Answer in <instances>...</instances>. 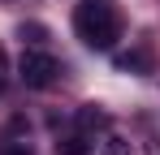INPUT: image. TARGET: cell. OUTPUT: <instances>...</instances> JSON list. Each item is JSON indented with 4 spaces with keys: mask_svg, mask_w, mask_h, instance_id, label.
Here are the masks:
<instances>
[{
    "mask_svg": "<svg viewBox=\"0 0 160 155\" xmlns=\"http://www.w3.org/2000/svg\"><path fill=\"white\" fill-rule=\"evenodd\" d=\"M74 30L91 52H112L121 39V9L112 0H82L74 9Z\"/></svg>",
    "mask_w": 160,
    "mask_h": 155,
    "instance_id": "cell-1",
    "label": "cell"
},
{
    "mask_svg": "<svg viewBox=\"0 0 160 155\" xmlns=\"http://www.w3.org/2000/svg\"><path fill=\"white\" fill-rule=\"evenodd\" d=\"M18 78L26 82L30 91H48L56 78H61V60L48 56V52H39V48H30V52H22V60H18Z\"/></svg>",
    "mask_w": 160,
    "mask_h": 155,
    "instance_id": "cell-2",
    "label": "cell"
},
{
    "mask_svg": "<svg viewBox=\"0 0 160 155\" xmlns=\"http://www.w3.org/2000/svg\"><path fill=\"white\" fill-rule=\"evenodd\" d=\"M117 69H126V73H152V56H147L143 48L121 52V56H117Z\"/></svg>",
    "mask_w": 160,
    "mask_h": 155,
    "instance_id": "cell-3",
    "label": "cell"
},
{
    "mask_svg": "<svg viewBox=\"0 0 160 155\" xmlns=\"http://www.w3.org/2000/svg\"><path fill=\"white\" fill-rule=\"evenodd\" d=\"M87 138L82 134H69V138H56V155H87Z\"/></svg>",
    "mask_w": 160,
    "mask_h": 155,
    "instance_id": "cell-4",
    "label": "cell"
},
{
    "mask_svg": "<svg viewBox=\"0 0 160 155\" xmlns=\"http://www.w3.org/2000/svg\"><path fill=\"white\" fill-rule=\"evenodd\" d=\"M78 125H82V129H104V125H108V116L95 108V103H91V108H82V112H78Z\"/></svg>",
    "mask_w": 160,
    "mask_h": 155,
    "instance_id": "cell-5",
    "label": "cell"
},
{
    "mask_svg": "<svg viewBox=\"0 0 160 155\" xmlns=\"http://www.w3.org/2000/svg\"><path fill=\"white\" fill-rule=\"evenodd\" d=\"M0 155H35L30 142H18V138H0Z\"/></svg>",
    "mask_w": 160,
    "mask_h": 155,
    "instance_id": "cell-6",
    "label": "cell"
},
{
    "mask_svg": "<svg viewBox=\"0 0 160 155\" xmlns=\"http://www.w3.org/2000/svg\"><path fill=\"white\" fill-rule=\"evenodd\" d=\"M104 155H130V142L126 138H104Z\"/></svg>",
    "mask_w": 160,
    "mask_h": 155,
    "instance_id": "cell-7",
    "label": "cell"
},
{
    "mask_svg": "<svg viewBox=\"0 0 160 155\" xmlns=\"http://www.w3.org/2000/svg\"><path fill=\"white\" fill-rule=\"evenodd\" d=\"M22 39H30V43H43V26H22Z\"/></svg>",
    "mask_w": 160,
    "mask_h": 155,
    "instance_id": "cell-8",
    "label": "cell"
},
{
    "mask_svg": "<svg viewBox=\"0 0 160 155\" xmlns=\"http://www.w3.org/2000/svg\"><path fill=\"white\" fill-rule=\"evenodd\" d=\"M4 86H9V56H4V48H0V95H4Z\"/></svg>",
    "mask_w": 160,
    "mask_h": 155,
    "instance_id": "cell-9",
    "label": "cell"
}]
</instances>
